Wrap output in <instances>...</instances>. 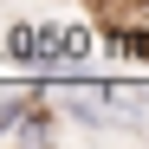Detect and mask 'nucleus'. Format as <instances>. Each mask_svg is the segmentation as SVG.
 I'll return each instance as SVG.
<instances>
[{
	"label": "nucleus",
	"instance_id": "3",
	"mask_svg": "<svg viewBox=\"0 0 149 149\" xmlns=\"http://www.w3.org/2000/svg\"><path fill=\"white\" fill-rule=\"evenodd\" d=\"M0 45H7V39H0Z\"/></svg>",
	"mask_w": 149,
	"mask_h": 149
},
{
	"label": "nucleus",
	"instance_id": "2",
	"mask_svg": "<svg viewBox=\"0 0 149 149\" xmlns=\"http://www.w3.org/2000/svg\"><path fill=\"white\" fill-rule=\"evenodd\" d=\"M7 58H19V65H45V39H39V26H7Z\"/></svg>",
	"mask_w": 149,
	"mask_h": 149
},
{
	"label": "nucleus",
	"instance_id": "1",
	"mask_svg": "<svg viewBox=\"0 0 149 149\" xmlns=\"http://www.w3.org/2000/svg\"><path fill=\"white\" fill-rule=\"evenodd\" d=\"M33 104H39L33 84H0V136H19V123H26Z\"/></svg>",
	"mask_w": 149,
	"mask_h": 149
}]
</instances>
